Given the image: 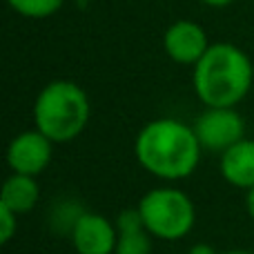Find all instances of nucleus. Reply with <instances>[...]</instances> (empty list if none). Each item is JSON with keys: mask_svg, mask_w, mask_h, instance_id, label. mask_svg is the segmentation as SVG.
<instances>
[{"mask_svg": "<svg viewBox=\"0 0 254 254\" xmlns=\"http://www.w3.org/2000/svg\"><path fill=\"white\" fill-rule=\"evenodd\" d=\"M136 163L154 179L176 183L196 172L203 147L192 125L179 119H154L138 129L134 138Z\"/></svg>", "mask_w": 254, "mask_h": 254, "instance_id": "1", "label": "nucleus"}, {"mask_svg": "<svg viewBox=\"0 0 254 254\" xmlns=\"http://www.w3.org/2000/svg\"><path fill=\"white\" fill-rule=\"evenodd\" d=\"M192 87L203 107H237L254 87V61L232 43H212L192 67Z\"/></svg>", "mask_w": 254, "mask_h": 254, "instance_id": "2", "label": "nucleus"}, {"mask_svg": "<svg viewBox=\"0 0 254 254\" xmlns=\"http://www.w3.org/2000/svg\"><path fill=\"white\" fill-rule=\"evenodd\" d=\"M89 96L74 80H49L34 101V127L56 145L78 138L89 125Z\"/></svg>", "mask_w": 254, "mask_h": 254, "instance_id": "3", "label": "nucleus"}, {"mask_svg": "<svg viewBox=\"0 0 254 254\" xmlns=\"http://www.w3.org/2000/svg\"><path fill=\"white\" fill-rule=\"evenodd\" d=\"M147 232L161 241L185 239L196 225V205L188 192L174 185H158L136 203Z\"/></svg>", "mask_w": 254, "mask_h": 254, "instance_id": "4", "label": "nucleus"}, {"mask_svg": "<svg viewBox=\"0 0 254 254\" xmlns=\"http://www.w3.org/2000/svg\"><path fill=\"white\" fill-rule=\"evenodd\" d=\"M203 152L223 154L234 143L246 138V121L237 107H205L192 123Z\"/></svg>", "mask_w": 254, "mask_h": 254, "instance_id": "5", "label": "nucleus"}, {"mask_svg": "<svg viewBox=\"0 0 254 254\" xmlns=\"http://www.w3.org/2000/svg\"><path fill=\"white\" fill-rule=\"evenodd\" d=\"M54 140L40 129H25L7 145V165L13 174H27L38 179L54 158Z\"/></svg>", "mask_w": 254, "mask_h": 254, "instance_id": "6", "label": "nucleus"}, {"mask_svg": "<svg viewBox=\"0 0 254 254\" xmlns=\"http://www.w3.org/2000/svg\"><path fill=\"white\" fill-rule=\"evenodd\" d=\"M210 45L212 43L203 25H198L196 20H188V18L174 20L163 34V49L167 58L176 65L194 67L210 49Z\"/></svg>", "mask_w": 254, "mask_h": 254, "instance_id": "7", "label": "nucleus"}, {"mask_svg": "<svg viewBox=\"0 0 254 254\" xmlns=\"http://www.w3.org/2000/svg\"><path fill=\"white\" fill-rule=\"evenodd\" d=\"M69 241L76 254H116L119 230L107 216L85 210L71 230Z\"/></svg>", "mask_w": 254, "mask_h": 254, "instance_id": "8", "label": "nucleus"}, {"mask_svg": "<svg viewBox=\"0 0 254 254\" xmlns=\"http://www.w3.org/2000/svg\"><path fill=\"white\" fill-rule=\"evenodd\" d=\"M221 176L228 185L248 192L254 188V138H241L219 158Z\"/></svg>", "mask_w": 254, "mask_h": 254, "instance_id": "9", "label": "nucleus"}, {"mask_svg": "<svg viewBox=\"0 0 254 254\" xmlns=\"http://www.w3.org/2000/svg\"><path fill=\"white\" fill-rule=\"evenodd\" d=\"M114 223L116 230H119L116 254H152L154 237L145 228L138 207H129V210L119 212Z\"/></svg>", "mask_w": 254, "mask_h": 254, "instance_id": "10", "label": "nucleus"}, {"mask_svg": "<svg viewBox=\"0 0 254 254\" xmlns=\"http://www.w3.org/2000/svg\"><path fill=\"white\" fill-rule=\"evenodd\" d=\"M40 201V185L36 176L27 174H9L7 181L2 183V192H0V205L13 210L18 216L27 214L36 207Z\"/></svg>", "mask_w": 254, "mask_h": 254, "instance_id": "11", "label": "nucleus"}, {"mask_svg": "<svg viewBox=\"0 0 254 254\" xmlns=\"http://www.w3.org/2000/svg\"><path fill=\"white\" fill-rule=\"evenodd\" d=\"M83 214H85V207L78 205V201H74V198H61V201H56L49 207L47 221H49V225H52V230H56L58 234L69 237L76 221Z\"/></svg>", "mask_w": 254, "mask_h": 254, "instance_id": "12", "label": "nucleus"}, {"mask_svg": "<svg viewBox=\"0 0 254 254\" xmlns=\"http://www.w3.org/2000/svg\"><path fill=\"white\" fill-rule=\"evenodd\" d=\"M11 11L18 16L29 18V20H45V18L56 16L63 9L65 0H7Z\"/></svg>", "mask_w": 254, "mask_h": 254, "instance_id": "13", "label": "nucleus"}, {"mask_svg": "<svg viewBox=\"0 0 254 254\" xmlns=\"http://www.w3.org/2000/svg\"><path fill=\"white\" fill-rule=\"evenodd\" d=\"M18 232V214L9 207L0 205V241L9 243Z\"/></svg>", "mask_w": 254, "mask_h": 254, "instance_id": "14", "label": "nucleus"}, {"mask_svg": "<svg viewBox=\"0 0 254 254\" xmlns=\"http://www.w3.org/2000/svg\"><path fill=\"white\" fill-rule=\"evenodd\" d=\"M188 254H221V252L214 246H210V243H194L188 250Z\"/></svg>", "mask_w": 254, "mask_h": 254, "instance_id": "15", "label": "nucleus"}, {"mask_svg": "<svg viewBox=\"0 0 254 254\" xmlns=\"http://www.w3.org/2000/svg\"><path fill=\"white\" fill-rule=\"evenodd\" d=\"M198 2L205 4V7H212V9H223V7H230L234 0H198Z\"/></svg>", "mask_w": 254, "mask_h": 254, "instance_id": "16", "label": "nucleus"}, {"mask_svg": "<svg viewBox=\"0 0 254 254\" xmlns=\"http://www.w3.org/2000/svg\"><path fill=\"white\" fill-rule=\"evenodd\" d=\"M246 210H248V216L254 221V188L246 192Z\"/></svg>", "mask_w": 254, "mask_h": 254, "instance_id": "17", "label": "nucleus"}, {"mask_svg": "<svg viewBox=\"0 0 254 254\" xmlns=\"http://www.w3.org/2000/svg\"><path fill=\"white\" fill-rule=\"evenodd\" d=\"M221 254H254L250 250H228V252H221Z\"/></svg>", "mask_w": 254, "mask_h": 254, "instance_id": "18", "label": "nucleus"}, {"mask_svg": "<svg viewBox=\"0 0 254 254\" xmlns=\"http://www.w3.org/2000/svg\"><path fill=\"white\" fill-rule=\"evenodd\" d=\"M74 2H78V4H87V2H92V0H74Z\"/></svg>", "mask_w": 254, "mask_h": 254, "instance_id": "19", "label": "nucleus"}]
</instances>
